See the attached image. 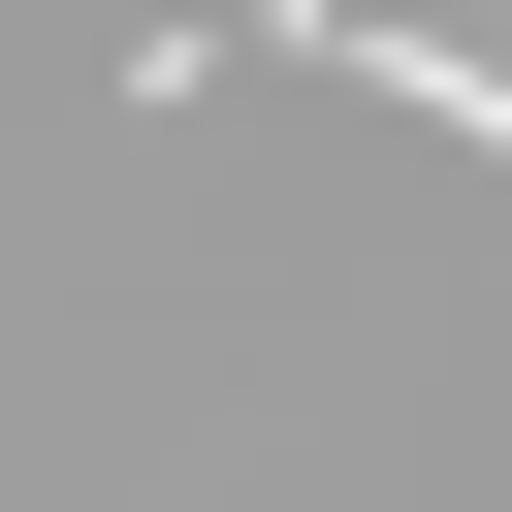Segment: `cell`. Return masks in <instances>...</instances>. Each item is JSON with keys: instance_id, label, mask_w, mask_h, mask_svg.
I'll use <instances>...</instances> for the list:
<instances>
[{"instance_id": "6da1fadb", "label": "cell", "mask_w": 512, "mask_h": 512, "mask_svg": "<svg viewBox=\"0 0 512 512\" xmlns=\"http://www.w3.org/2000/svg\"><path fill=\"white\" fill-rule=\"evenodd\" d=\"M256 32H288V64H352V96H416L448 160H512V64H448V32H384V0H256Z\"/></svg>"}]
</instances>
